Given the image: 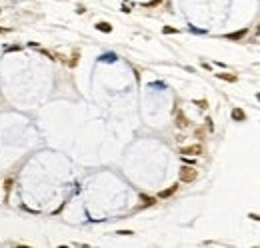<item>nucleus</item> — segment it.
<instances>
[{
	"label": "nucleus",
	"instance_id": "1",
	"mask_svg": "<svg viewBox=\"0 0 260 248\" xmlns=\"http://www.w3.org/2000/svg\"><path fill=\"white\" fill-rule=\"evenodd\" d=\"M196 176H198V172H196L192 166H182L180 168V180L182 182H192V180H196Z\"/></svg>",
	"mask_w": 260,
	"mask_h": 248
},
{
	"label": "nucleus",
	"instance_id": "2",
	"mask_svg": "<svg viewBox=\"0 0 260 248\" xmlns=\"http://www.w3.org/2000/svg\"><path fill=\"white\" fill-rule=\"evenodd\" d=\"M180 154H184V156H198V154H202V146H200V144L184 146V148L180 150Z\"/></svg>",
	"mask_w": 260,
	"mask_h": 248
},
{
	"label": "nucleus",
	"instance_id": "3",
	"mask_svg": "<svg viewBox=\"0 0 260 248\" xmlns=\"http://www.w3.org/2000/svg\"><path fill=\"white\" fill-rule=\"evenodd\" d=\"M246 34H248V28H242V30H238V32H230V34H226V38L228 40H242Z\"/></svg>",
	"mask_w": 260,
	"mask_h": 248
},
{
	"label": "nucleus",
	"instance_id": "4",
	"mask_svg": "<svg viewBox=\"0 0 260 248\" xmlns=\"http://www.w3.org/2000/svg\"><path fill=\"white\" fill-rule=\"evenodd\" d=\"M176 188H178V184H174V186H170V188H166V190H162L158 194V198H168V196H172L174 192H176Z\"/></svg>",
	"mask_w": 260,
	"mask_h": 248
},
{
	"label": "nucleus",
	"instance_id": "5",
	"mask_svg": "<svg viewBox=\"0 0 260 248\" xmlns=\"http://www.w3.org/2000/svg\"><path fill=\"white\" fill-rule=\"evenodd\" d=\"M216 76H218L220 80H226V82H236V80H238V76H234V74H228V72H220V74H216Z\"/></svg>",
	"mask_w": 260,
	"mask_h": 248
},
{
	"label": "nucleus",
	"instance_id": "6",
	"mask_svg": "<svg viewBox=\"0 0 260 248\" xmlns=\"http://www.w3.org/2000/svg\"><path fill=\"white\" fill-rule=\"evenodd\" d=\"M232 118H234V120H238V122H242V120L246 118L244 110H240V108H234V110H232Z\"/></svg>",
	"mask_w": 260,
	"mask_h": 248
},
{
	"label": "nucleus",
	"instance_id": "7",
	"mask_svg": "<svg viewBox=\"0 0 260 248\" xmlns=\"http://www.w3.org/2000/svg\"><path fill=\"white\" fill-rule=\"evenodd\" d=\"M100 60L102 62H114V60H116V54H114V52H106V54L100 56Z\"/></svg>",
	"mask_w": 260,
	"mask_h": 248
},
{
	"label": "nucleus",
	"instance_id": "8",
	"mask_svg": "<svg viewBox=\"0 0 260 248\" xmlns=\"http://www.w3.org/2000/svg\"><path fill=\"white\" fill-rule=\"evenodd\" d=\"M96 28H98L100 32H112V26H110L108 22H98V24H96Z\"/></svg>",
	"mask_w": 260,
	"mask_h": 248
},
{
	"label": "nucleus",
	"instance_id": "9",
	"mask_svg": "<svg viewBox=\"0 0 260 248\" xmlns=\"http://www.w3.org/2000/svg\"><path fill=\"white\" fill-rule=\"evenodd\" d=\"M178 126H180V128H186V126H188V120H186V116L184 114H178V122H176Z\"/></svg>",
	"mask_w": 260,
	"mask_h": 248
},
{
	"label": "nucleus",
	"instance_id": "10",
	"mask_svg": "<svg viewBox=\"0 0 260 248\" xmlns=\"http://www.w3.org/2000/svg\"><path fill=\"white\" fill-rule=\"evenodd\" d=\"M140 200H142L144 206H150V204H154V198H148V196H140Z\"/></svg>",
	"mask_w": 260,
	"mask_h": 248
},
{
	"label": "nucleus",
	"instance_id": "11",
	"mask_svg": "<svg viewBox=\"0 0 260 248\" xmlns=\"http://www.w3.org/2000/svg\"><path fill=\"white\" fill-rule=\"evenodd\" d=\"M162 32H164V34H176L178 30H176V28H172V26H164Z\"/></svg>",
	"mask_w": 260,
	"mask_h": 248
},
{
	"label": "nucleus",
	"instance_id": "12",
	"mask_svg": "<svg viewBox=\"0 0 260 248\" xmlns=\"http://www.w3.org/2000/svg\"><path fill=\"white\" fill-rule=\"evenodd\" d=\"M196 104H198L200 108H206V106H208V104H206V100H196Z\"/></svg>",
	"mask_w": 260,
	"mask_h": 248
},
{
	"label": "nucleus",
	"instance_id": "13",
	"mask_svg": "<svg viewBox=\"0 0 260 248\" xmlns=\"http://www.w3.org/2000/svg\"><path fill=\"white\" fill-rule=\"evenodd\" d=\"M118 234H120V236H130L132 232H130V230H120V232H118Z\"/></svg>",
	"mask_w": 260,
	"mask_h": 248
},
{
	"label": "nucleus",
	"instance_id": "14",
	"mask_svg": "<svg viewBox=\"0 0 260 248\" xmlns=\"http://www.w3.org/2000/svg\"><path fill=\"white\" fill-rule=\"evenodd\" d=\"M150 86H154V88H164V84H162V82H154V84H150Z\"/></svg>",
	"mask_w": 260,
	"mask_h": 248
},
{
	"label": "nucleus",
	"instance_id": "15",
	"mask_svg": "<svg viewBox=\"0 0 260 248\" xmlns=\"http://www.w3.org/2000/svg\"><path fill=\"white\" fill-rule=\"evenodd\" d=\"M158 2H160V0H152V2H148V4H146V6H156Z\"/></svg>",
	"mask_w": 260,
	"mask_h": 248
},
{
	"label": "nucleus",
	"instance_id": "16",
	"mask_svg": "<svg viewBox=\"0 0 260 248\" xmlns=\"http://www.w3.org/2000/svg\"><path fill=\"white\" fill-rule=\"evenodd\" d=\"M8 30H10V28H0V32H8Z\"/></svg>",
	"mask_w": 260,
	"mask_h": 248
},
{
	"label": "nucleus",
	"instance_id": "17",
	"mask_svg": "<svg viewBox=\"0 0 260 248\" xmlns=\"http://www.w3.org/2000/svg\"><path fill=\"white\" fill-rule=\"evenodd\" d=\"M256 98H258V102H260V94H256Z\"/></svg>",
	"mask_w": 260,
	"mask_h": 248
}]
</instances>
